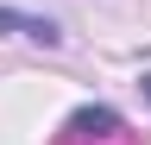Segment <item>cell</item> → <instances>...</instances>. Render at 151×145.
Wrapping results in <instances>:
<instances>
[{"mask_svg":"<svg viewBox=\"0 0 151 145\" xmlns=\"http://www.w3.org/2000/svg\"><path fill=\"white\" fill-rule=\"evenodd\" d=\"M0 32L32 38V44H63V32H57L50 19H38V13H13V6H0Z\"/></svg>","mask_w":151,"mask_h":145,"instance_id":"obj_1","label":"cell"}]
</instances>
